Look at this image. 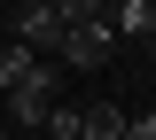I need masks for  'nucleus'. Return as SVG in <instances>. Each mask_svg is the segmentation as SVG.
I'll list each match as a JSON object with an SVG mask.
<instances>
[{
	"mask_svg": "<svg viewBox=\"0 0 156 140\" xmlns=\"http://www.w3.org/2000/svg\"><path fill=\"white\" fill-rule=\"evenodd\" d=\"M8 39H23V47H31L39 62H47V55H62V39H70V23H62V8H23Z\"/></svg>",
	"mask_w": 156,
	"mask_h": 140,
	"instance_id": "nucleus-2",
	"label": "nucleus"
},
{
	"mask_svg": "<svg viewBox=\"0 0 156 140\" xmlns=\"http://www.w3.org/2000/svg\"><path fill=\"white\" fill-rule=\"evenodd\" d=\"M31 70H39V55H31L23 39H8V47H0V94H8V86H23Z\"/></svg>",
	"mask_w": 156,
	"mask_h": 140,
	"instance_id": "nucleus-5",
	"label": "nucleus"
},
{
	"mask_svg": "<svg viewBox=\"0 0 156 140\" xmlns=\"http://www.w3.org/2000/svg\"><path fill=\"white\" fill-rule=\"evenodd\" d=\"M55 101H62V62H39L23 86H8V132H16V125L39 132V125L55 117Z\"/></svg>",
	"mask_w": 156,
	"mask_h": 140,
	"instance_id": "nucleus-1",
	"label": "nucleus"
},
{
	"mask_svg": "<svg viewBox=\"0 0 156 140\" xmlns=\"http://www.w3.org/2000/svg\"><path fill=\"white\" fill-rule=\"evenodd\" d=\"M109 23H117V39H148L156 47V0H117Z\"/></svg>",
	"mask_w": 156,
	"mask_h": 140,
	"instance_id": "nucleus-4",
	"label": "nucleus"
},
{
	"mask_svg": "<svg viewBox=\"0 0 156 140\" xmlns=\"http://www.w3.org/2000/svg\"><path fill=\"white\" fill-rule=\"evenodd\" d=\"M47 132H55V140H94V132H86V109H70V101H55Z\"/></svg>",
	"mask_w": 156,
	"mask_h": 140,
	"instance_id": "nucleus-7",
	"label": "nucleus"
},
{
	"mask_svg": "<svg viewBox=\"0 0 156 140\" xmlns=\"http://www.w3.org/2000/svg\"><path fill=\"white\" fill-rule=\"evenodd\" d=\"M0 140H16V132H0Z\"/></svg>",
	"mask_w": 156,
	"mask_h": 140,
	"instance_id": "nucleus-12",
	"label": "nucleus"
},
{
	"mask_svg": "<svg viewBox=\"0 0 156 140\" xmlns=\"http://www.w3.org/2000/svg\"><path fill=\"white\" fill-rule=\"evenodd\" d=\"M55 8H62V23H70V31H78V23H101V16H109V0H55Z\"/></svg>",
	"mask_w": 156,
	"mask_h": 140,
	"instance_id": "nucleus-8",
	"label": "nucleus"
},
{
	"mask_svg": "<svg viewBox=\"0 0 156 140\" xmlns=\"http://www.w3.org/2000/svg\"><path fill=\"white\" fill-rule=\"evenodd\" d=\"M109 47H117V23H109V16H101V23H78L70 39H62V62H70V70H101Z\"/></svg>",
	"mask_w": 156,
	"mask_h": 140,
	"instance_id": "nucleus-3",
	"label": "nucleus"
},
{
	"mask_svg": "<svg viewBox=\"0 0 156 140\" xmlns=\"http://www.w3.org/2000/svg\"><path fill=\"white\" fill-rule=\"evenodd\" d=\"M0 47H8V23H0Z\"/></svg>",
	"mask_w": 156,
	"mask_h": 140,
	"instance_id": "nucleus-11",
	"label": "nucleus"
},
{
	"mask_svg": "<svg viewBox=\"0 0 156 140\" xmlns=\"http://www.w3.org/2000/svg\"><path fill=\"white\" fill-rule=\"evenodd\" d=\"M86 132L94 140H125V109L117 101H86Z\"/></svg>",
	"mask_w": 156,
	"mask_h": 140,
	"instance_id": "nucleus-6",
	"label": "nucleus"
},
{
	"mask_svg": "<svg viewBox=\"0 0 156 140\" xmlns=\"http://www.w3.org/2000/svg\"><path fill=\"white\" fill-rule=\"evenodd\" d=\"M23 8H55V0H23Z\"/></svg>",
	"mask_w": 156,
	"mask_h": 140,
	"instance_id": "nucleus-10",
	"label": "nucleus"
},
{
	"mask_svg": "<svg viewBox=\"0 0 156 140\" xmlns=\"http://www.w3.org/2000/svg\"><path fill=\"white\" fill-rule=\"evenodd\" d=\"M125 140H156V109H140V117H125Z\"/></svg>",
	"mask_w": 156,
	"mask_h": 140,
	"instance_id": "nucleus-9",
	"label": "nucleus"
}]
</instances>
